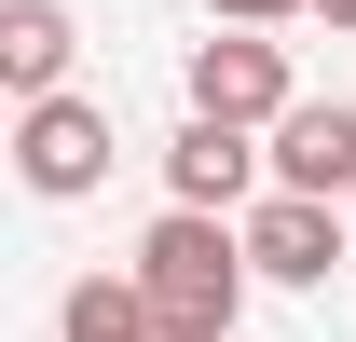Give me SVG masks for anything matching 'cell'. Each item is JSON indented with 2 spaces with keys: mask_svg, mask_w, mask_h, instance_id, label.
Instances as JSON below:
<instances>
[{
  "mask_svg": "<svg viewBox=\"0 0 356 342\" xmlns=\"http://www.w3.org/2000/svg\"><path fill=\"white\" fill-rule=\"evenodd\" d=\"M247 274H261V260H247L233 206H165V219H151V247H137V288H151L165 342H233Z\"/></svg>",
  "mask_w": 356,
  "mask_h": 342,
  "instance_id": "6da1fadb",
  "label": "cell"
},
{
  "mask_svg": "<svg viewBox=\"0 0 356 342\" xmlns=\"http://www.w3.org/2000/svg\"><path fill=\"white\" fill-rule=\"evenodd\" d=\"M69 55H83V42H69L55 0H0V83H14V96H55V83H69Z\"/></svg>",
  "mask_w": 356,
  "mask_h": 342,
  "instance_id": "52a82bcc",
  "label": "cell"
},
{
  "mask_svg": "<svg viewBox=\"0 0 356 342\" xmlns=\"http://www.w3.org/2000/svg\"><path fill=\"white\" fill-rule=\"evenodd\" d=\"M192 110H220V124H274V110H288V42H261V28L192 42Z\"/></svg>",
  "mask_w": 356,
  "mask_h": 342,
  "instance_id": "8992f818",
  "label": "cell"
},
{
  "mask_svg": "<svg viewBox=\"0 0 356 342\" xmlns=\"http://www.w3.org/2000/svg\"><path fill=\"white\" fill-rule=\"evenodd\" d=\"M233 28H274V14H315V0H220Z\"/></svg>",
  "mask_w": 356,
  "mask_h": 342,
  "instance_id": "9c48e42d",
  "label": "cell"
},
{
  "mask_svg": "<svg viewBox=\"0 0 356 342\" xmlns=\"http://www.w3.org/2000/svg\"><path fill=\"white\" fill-rule=\"evenodd\" d=\"M247 178H274L261 124H220V110H192V124L165 137V192H178V206H247Z\"/></svg>",
  "mask_w": 356,
  "mask_h": 342,
  "instance_id": "277c9868",
  "label": "cell"
},
{
  "mask_svg": "<svg viewBox=\"0 0 356 342\" xmlns=\"http://www.w3.org/2000/svg\"><path fill=\"white\" fill-rule=\"evenodd\" d=\"M55 342H165V315H151L137 274H83V288L55 301Z\"/></svg>",
  "mask_w": 356,
  "mask_h": 342,
  "instance_id": "ba28073f",
  "label": "cell"
},
{
  "mask_svg": "<svg viewBox=\"0 0 356 342\" xmlns=\"http://www.w3.org/2000/svg\"><path fill=\"white\" fill-rule=\"evenodd\" d=\"M261 151H274V192H356V110L343 96H288L261 124Z\"/></svg>",
  "mask_w": 356,
  "mask_h": 342,
  "instance_id": "5b68a950",
  "label": "cell"
},
{
  "mask_svg": "<svg viewBox=\"0 0 356 342\" xmlns=\"http://www.w3.org/2000/svg\"><path fill=\"white\" fill-rule=\"evenodd\" d=\"M247 260H261L274 288H329L356 260V219H329V192H274V206L247 219Z\"/></svg>",
  "mask_w": 356,
  "mask_h": 342,
  "instance_id": "3957f363",
  "label": "cell"
},
{
  "mask_svg": "<svg viewBox=\"0 0 356 342\" xmlns=\"http://www.w3.org/2000/svg\"><path fill=\"white\" fill-rule=\"evenodd\" d=\"M14 165H28V192H55V206H69V192H96V178H110V110H96V96H28V124H14Z\"/></svg>",
  "mask_w": 356,
  "mask_h": 342,
  "instance_id": "7a4b0ae2",
  "label": "cell"
},
{
  "mask_svg": "<svg viewBox=\"0 0 356 342\" xmlns=\"http://www.w3.org/2000/svg\"><path fill=\"white\" fill-rule=\"evenodd\" d=\"M315 14H329V28H356V0H315Z\"/></svg>",
  "mask_w": 356,
  "mask_h": 342,
  "instance_id": "30bf717a",
  "label": "cell"
}]
</instances>
